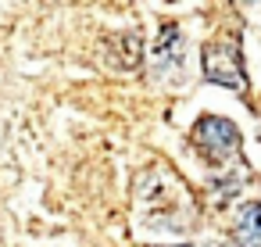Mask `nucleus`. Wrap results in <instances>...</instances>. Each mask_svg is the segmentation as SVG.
<instances>
[{"instance_id": "5", "label": "nucleus", "mask_w": 261, "mask_h": 247, "mask_svg": "<svg viewBox=\"0 0 261 247\" xmlns=\"http://www.w3.org/2000/svg\"><path fill=\"white\" fill-rule=\"evenodd\" d=\"M182 247H204V243H182Z\"/></svg>"}, {"instance_id": "1", "label": "nucleus", "mask_w": 261, "mask_h": 247, "mask_svg": "<svg viewBox=\"0 0 261 247\" xmlns=\"http://www.w3.org/2000/svg\"><path fill=\"white\" fill-rule=\"evenodd\" d=\"M200 68L211 83L243 93L247 90V72H243V51H240V36L236 33H218L215 40H207L200 47Z\"/></svg>"}, {"instance_id": "4", "label": "nucleus", "mask_w": 261, "mask_h": 247, "mask_svg": "<svg viewBox=\"0 0 261 247\" xmlns=\"http://www.w3.org/2000/svg\"><path fill=\"white\" fill-rule=\"evenodd\" d=\"M232 243H236V247H261V204H257V201H247V204L236 211Z\"/></svg>"}, {"instance_id": "3", "label": "nucleus", "mask_w": 261, "mask_h": 247, "mask_svg": "<svg viewBox=\"0 0 261 247\" xmlns=\"http://www.w3.org/2000/svg\"><path fill=\"white\" fill-rule=\"evenodd\" d=\"M182 58H186V47H182L179 26H165V29H161V40H158V47H154V68H158V76L179 79V76H182Z\"/></svg>"}, {"instance_id": "2", "label": "nucleus", "mask_w": 261, "mask_h": 247, "mask_svg": "<svg viewBox=\"0 0 261 247\" xmlns=\"http://www.w3.org/2000/svg\"><path fill=\"white\" fill-rule=\"evenodd\" d=\"M197 154L211 165V168H222L229 161L240 158V129L222 118V115H200L193 122V133H190Z\"/></svg>"}]
</instances>
